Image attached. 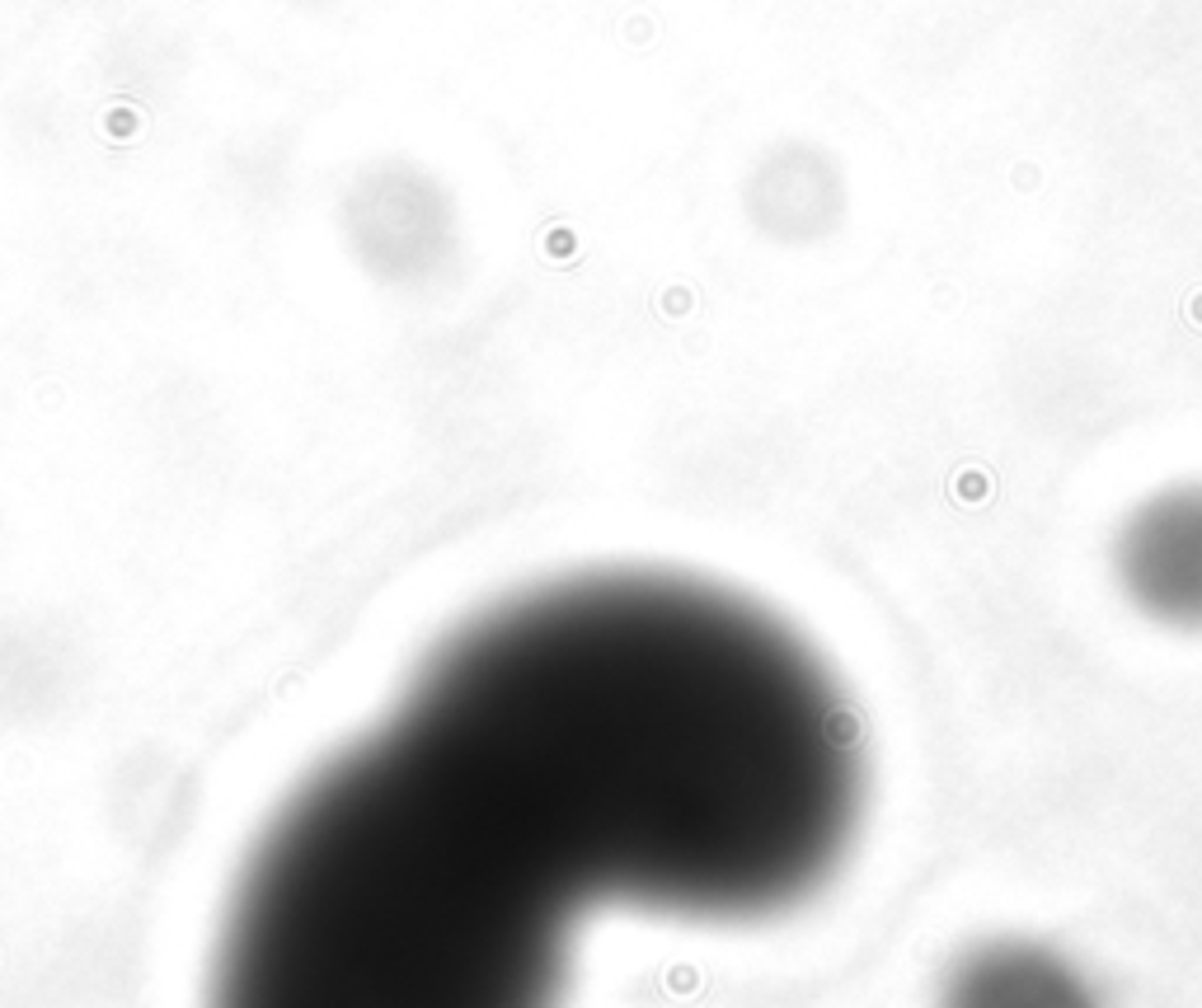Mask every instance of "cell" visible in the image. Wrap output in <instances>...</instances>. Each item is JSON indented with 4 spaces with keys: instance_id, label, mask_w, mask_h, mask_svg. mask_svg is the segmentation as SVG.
<instances>
[{
    "instance_id": "cell-1",
    "label": "cell",
    "mask_w": 1202,
    "mask_h": 1008,
    "mask_svg": "<svg viewBox=\"0 0 1202 1008\" xmlns=\"http://www.w3.org/2000/svg\"><path fill=\"white\" fill-rule=\"evenodd\" d=\"M391 722L573 910L780 915L865 821V741L827 661L757 601L677 573L499 601Z\"/></svg>"
},
{
    "instance_id": "cell-2",
    "label": "cell",
    "mask_w": 1202,
    "mask_h": 1008,
    "mask_svg": "<svg viewBox=\"0 0 1202 1008\" xmlns=\"http://www.w3.org/2000/svg\"><path fill=\"white\" fill-rule=\"evenodd\" d=\"M573 915L385 722L258 835L207 1008H559Z\"/></svg>"
},
{
    "instance_id": "cell-3",
    "label": "cell",
    "mask_w": 1202,
    "mask_h": 1008,
    "mask_svg": "<svg viewBox=\"0 0 1202 1008\" xmlns=\"http://www.w3.org/2000/svg\"><path fill=\"white\" fill-rule=\"evenodd\" d=\"M1113 573L1146 620L1202 628V483H1174L1133 507L1113 544Z\"/></svg>"
},
{
    "instance_id": "cell-4",
    "label": "cell",
    "mask_w": 1202,
    "mask_h": 1008,
    "mask_svg": "<svg viewBox=\"0 0 1202 1008\" xmlns=\"http://www.w3.org/2000/svg\"><path fill=\"white\" fill-rule=\"evenodd\" d=\"M945 1008H1094L1086 980L1033 943H986L949 976Z\"/></svg>"
}]
</instances>
